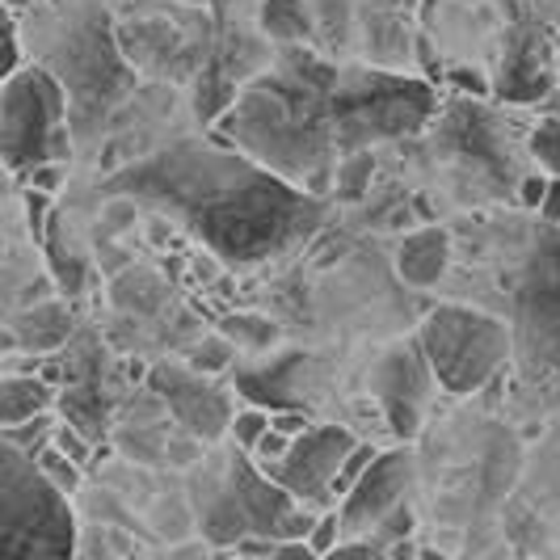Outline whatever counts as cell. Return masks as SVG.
I'll list each match as a JSON object with an SVG mask.
<instances>
[{
    "label": "cell",
    "instance_id": "6da1fadb",
    "mask_svg": "<svg viewBox=\"0 0 560 560\" xmlns=\"http://www.w3.org/2000/svg\"><path fill=\"white\" fill-rule=\"evenodd\" d=\"M114 195L148 198L232 266L275 257L320 224L325 202L270 173L241 148L173 143L110 182Z\"/></svg>",
    "mask_w": 560,
    "mask_h": 560
},
{
    "label": "cell",
    "instance_id": "7a4b0ae2",
    "mask_svg": "<svg viewBox=\"0 0 560 560\" xmlns=\"http://www.w3.org/2000/svg\"><path fill=\"white\" fill-rule=\"evenodd\" d=\"M337 77L325 59H287L228 106L224 136L257 165L320 198L325 177L341 165Z\"/></svg>",
    "mask_w": 560,
    "mask_h": 560
},
{
    "label": "cell",
    "instance_id": "3957f363",
    "mask_svg": "<svg viewBox=\"0 0 560 560\" xmlns=\"http://www.w3.org/2000/svg\"><path fill=\"white\" fill-rule=\"evenodd\" d=\"M514 371L532 409H560V224H544L514 287Z\"/></svg>",
    "mask_w": 560,
    "mask_h": 560
},
{
    "label": "cell",
    "instance_id": "277c9868",
    "mask_svg": "<svg viewBox=\"0 0 560 560\" xmlns=\"http://www.w3.org/2000/svg\"><path fill=\"white\" fill-rule=\"evenodd\" d=\"M0 514L4 552L0 560H72L77 514L68 493L43 477V468L18 447L0 451Z\"/></svg>",
    "mask_w": 560,
    "mask_h": 560
},
{
    "label": "cell",
    "instance_id": "5b68a950",
    "mask_svg": "<svg viewBox=\"0 0 560 560\" xmlns=\"http://www.w3.org/2000/svg\"><path fill=\"white\" fill-rule=\"evenodd\" d=\"M0 156L13 177L72 156L68 140V84L51 68L26 63L0 81Z\"/></svg>",
    "mask_w": 560,
    "mask_h": 560
},
{
    "label": "cell",
    "instance_id": "8992f818",
    "mask_svg": "<svg viewBox=\"0 0 560 560\" xmlns=\"http://www.w3.org/2000/svg\"><path fill=\"white\" fill-rule=\"evenodd\" d=\"M418 346L430 359L439 388L451 396L480 393L514 363V329L464 304H439L430 312L418 329Z\"/></svg>",
    "mask_w": 560,
    "mask_h": 560
},
{
    "label": "cell",
    "instance_id": "52a82bcc",
    "mask_svg": "<svg viewBox=\"0 0 560 560\" xmlns=\"http://www.w3.org/2000/svg\"><path fill=\"white\" fill-rule=\"evenodd\" d=\"M359 447V439L346 425H312L308 434H300L287 459L266 468V477L279 489H287L295 502L304 505H329L334 502V485L341 464L350 459V451Z\"/></svg>",
    "mask_w": 560,
    "mask_h": 560
},
{
    "label": "cell",
    "instance_id": "ba28073f",
    "mask_svg": "<svg viewBox=\"0 0 560 560\" xmlns=\"http://www.w3.org/2000/svg\"><path fill=\"white\" fill-rule=\"evenodd\" d=\"M430 384H439V380H434L430 359H425V350H421L418 341H409V346L400 341V346H393L375 363L371 396L380 400V409L388 418V430L400 443L418 434L421 418H425V400H430Z\"/></svg>",
    "mask_w": 560,
    "mask_h": 560
},
{
    "label": "cell",
    "instance_id": "9c48e42d",
    "mask_svg": "<svg viewBox=\"0 0 560 560\" xmlns=\"http://www.w3.org/2000/svg\"><path fill=\"white\" fill-rule=\"evenodd\" d=\"M148 388L165 400L177 425L190 430V439H220V434H228L232 418H236L224 388H215L190 363H156L148 371Z\"/></svg>",
    "mask_w": 560,
    "mask_h": 560
},
{
    "label": "cell",
    "instance_id": "30bf717a",
    "mask_svg": "<svg viewBox=\"0 0 560 560\" xmlns=\"http://www.w3.org/2000/svg\"><path fill=\"white\" fill-rule=\"evenodd\" d=\"M409 485H413V455L405 447L380 451L366 477L354 485V493L341 502L346 535H375V527L405 505Z\"/></svg>",
    "mask_w": 560,
    "mask_h": 560
},
{
    "label": "cell",
    "instance_id": "8fae6325",
    "mask_svg": "<svg viewBox=\"0 0 560 560\" xmlns=\"http://www.w3.org/2000/svg\"><path fill=\"white\" fill-rule=\"evenodd\" d=\"M451 266V232L447 228H418L396 245V275L409 287H434Z\"/></svg>",
    "mask_w": 560,
    "mask_h": 560
},
{
    "label": "cell",
    "instance_id": "7c38bea8",
    "mask_svg": "<svg viewBox=\"0 0 560 560\" xmlns=\"http://www.w3.org/2000/svg\"><path fill=\"white\" fill-rule=\"evenodd\" d=\"M72 334V316L63 304L56 300H43V304H30L18 320H13V341H9V354L13 350H26L30 359L34 354H51L59 350Z\"/></svg>",
    "mask_w": 560,
    "mask_h": 560
},
{
    "label": "cell",
    "instance_id": "4fadbf2b",
    "mask_svg": "<svg viewBox=\"0 0 560 560\" xmlns=\"http://www.w3.org/2000/svg\"><path fill=\"white\" fill-rule=\"evenodd\" d=\"M56 384L43 375H4L0 380V421L22 425L56 409Z\"/></svg>",
    "mask_w": 560,
    "mask_h": 560
},
{
    "label": "cell",
    "instance_id": "5bb4252c",
    "mask_svg": "<svg viewBox=\"0 0 560 560\" xmlns=\"http://www.w3.org/2000/svg\"><path fill=\"white\" fill-rule=\"evenodd\" d=\"M261 30L279 43H300L312 34V13L304 0H266L261 4Z\"/></svg>",
    "mask_w": 560,
    "mask_h": 560
},
{
    "label": "cell",
    "instance_id": "9a60e30c",
    "mask_svg": "<svg viewBox=\"0 0 560 560\" xmlns=\"http://www.w3.org/2000/svg\"><path fill=\"white\" fill-rule=\"evenodd\" d=\"M56 413H43V418L34 421H22V425H4V447H18L22 455H43V451L51 447V439H56Z\"/></svg>",
    "mask_w": 560,
    "mask_h": 560
},
{
    "label": "cell",
    "instance_id": "2e32d148",
    "mask_svg": "<svg viewBox=\"0 0 560 560\" xmlns=\"http://www.w3.org/2000/svg\"><path fill=\"white\" fill-rule=\"evenodd\" d=\"M371 173H375V156H371V148H366V152H354V156H346L334 173V195L341 198V202L363 198L366 186H371Z\"/></svg>",
    "mask_w": 560,
    "mask_h": 560
},
{
    "label": "cell",
    "instance_id": "e0dca14e",
    "mask_svg": "<svg viewBox=\"0 0 560 560\" xmlns=\"http://www.w3.org/2000/svg\"><path fill=\"white\" fill-rule=\"evenodd\" d=\"M275 425V413L270 409H257V405H249V409H236V418H232V425H228V439L236 443V451H245V455H253L257 451V443L266 439V430Z\"/></svg>",
    "mask_w": 560,
    "mask_h": 560
},
{
    "label": "cell",
    "instance_id": "ac0fdd59",
    "mask_svg": "<svg viewBox=\"0 0 560 560\" xmlns=\"http://www.w3.org/2000/svg\"><path fill=\"white\" fill-rule=\"evenodd\" d=\"M532 152L539 161V173L560 177V114L539 118V127L532 131Z\"/></svg>",
    "mask_w": 560,
    "mask_h": 560
},
{
    "label": "cell",
    "instance_id": "d6986e66",
    "mask_svg": "<svg viewBox=\"0 0 560 560\" xmlns=\"http://www.w3.org/2000/svg\"><path fill=\"white\" fill-rule=\"evenodd\" d=\"M34 464H38V468H43V477L51 480L56 489H63L68 498H72V493L81 489V464H72V459L63 455V451L47 447L43 455H34Z\"/></svg>",
    "mask_w": 560,
    "mask_h": 560
},
{
    "label": "cell",
    "instance_id": "ffe728a7",
    "mask_svg": "<svg viewBox=\"0 0 560 560\" xmlns=\"http://www.w3.org/2000/svg\"><path fill=\"white\" fill-rule=\"evenodd\" d=\"M224 334L228 341H241L249 350H266V346H275L279 329L270 320H261V316H232V320H224Z\"/></svg>",
    "mask_w": 560,
    "mask_h": 560
},
{
    "label": "cell",
    "instance_id": "44dd1931",
    "mask_svg": "<svg viewBox=\"0 0 560 560\" xmlns=\"http://www.w3.org/2000/svg\"><path fill=\"white\" fill-rule=\"evenodd\" d=\"M375 455L380 451L371 447V443H359V447L350 451V459L341 464V472H337V485H334V502H346L350 493H354V485L366 477V468L375 464Z\"/></svg>",
    "mask_w": 560,
    "mask_h": 560
},
{
    "label": "cell",
    "instance_id": "7402d4cb",
    "mask_svg": "<svg viewBox=\"0 0 560 560\" xmlns=\"http://www.w3.org/2000/svg\"><path fill=\"white\" fill-rule=\"evenodd\" d=\"M190 366L198 375H220L224 366H232V341L228 337H207L202 346L190 350Z\"/></svg>",
    "mask_w": 560,
    "mask_h": 560
},
{
    "label": "cell",
    "instance_id": "603a6c76",
    "mask_svg": "<svg viewBox=\"0 0 560 560\" xmlns=\"http://www.w3.org/2000/svg\"><path fill=\"white\" fill-rule=\"evenodd\" d=\"M341 539H346V523H341V510H329V514H320L316 532L308 535L312 552H320V557H334L337 548H341Z\"/></svg>",
    "mask_w": 560,
    "mask_h": 560
},
{
    "label": "cell",
    "instance_id": "cb8c5ba5",
    "mask_svg": "<svg viewBox=\"0 0 560 560\" xmlns=\"http://www.w3.org/2000/svg\"><path fill=\"white\" fill-rule=\"evenodd\" d=\"M51 198H56V195L26 190V224H30V236H34L38 245L51 236Z\"/></svg>",
    "mask_w": 560,
    "mask_h": 560
},
{
    "label": "cell",
    "instance_id": "d4e9b609",
    "mask_svg": "<svg viewBox=\"0 0 560 560\" xmlns=\"http://www.w3.org/2000/svg\"><path fill=\"white\" fill-rule=\"evenodd\" d=\"M51 447L63 451L72 464H89V434H84L81 425H72V421H59L56 425V439H51Z\"/></svg>",
    "mask_w": 560,
    "mask_h": 560
},
{
    "label": "cell",
    "instance_id": "484cf974",
    "mask_svg": "<svg viewBox=\"0 0 560 560\" xmlns=\"http://www.w3.org/2000/svg\"><path fill=\"white\" fill-rule=\"evenodd\" d=\"M18 18L13 13H4V68H0V77H13V72H22L26 68V51H22V34H18Z\"/></svg>",
    "mask_w": 560,
    "mask_h": 560
},
{
    "label": "cell",
    "instance_id": "4316f807",
    "mask_svg": "<svg viewBox=\"0 0 560 560\" xmlns=\"http://www.w3.org/2000/svg\"><path fill=\"white\" fill-rule=\"evenodd\" d=\"M409 527H413V514H409V505H400L396 514H388V518H384V523L375 527V535H380L384 544H405Z\"/></svg>",
    "mask_w": 560,
    "mask_h": 560
},
{
    "label": "cell",
    "instance_id": "83f0119b",
    "mask_svg": "<svg viewBox=\"0 0 560 560\" xmlns=\"http://www.w3.org/2000/svg\"><path fill=\"white\" fill-rule=\"evenodd\" d=\"M275 548H279V539H270V535H245L232 552H236V560H270Z\"/></svg>",
    "mask_w": 560,
    "mask_h": 560
},
{
    "label": "cell",
    "instance_id": "f1b7e54d",
    "mask_svg": "<svg viewBox=\"0 0 560 560\" xmlns=\"http://www.w3.org/2000/svg\"><path fill=\"white\" fill-rule=\"evenodd\" d=\"M312 425V413L308 409H287V413H275V430H282V434H291V439H300V434H308Z\"/></svg>",
    "mask_w": 560,
    "mask_h": 560
},
{
    "label": "cell",
    "instance_id": "f546056e",
    "mask_svg": "<svg viewBox=\"0 0 560 560\" xmlns=\"http://www.w3.org/2000/svg\"><path fill=\"white\" fill-rule=\"evenodd\" d=\"M548 173H532V177H523V186H518V198H523V207H544V198H548Z\"/></svg>",
    "mask_w": 560,
    "mask_h": 560
},
{
    "label": "cell",
    "instance_id": "4dcf8cb0",
    "mask_svg": "<svg viewBox=\"0 0 560 560\" xmlns=\"http://www.w3.org/2000/svg\"><path fill=\"white\" fill-rule=\"evenodd\" d=\"M270 560H325V557H320V552H312L308 539H287V544L275 548V557Z\"/></svg>",
    "mask_w": 560,
    "mask_h": 560
},
{
    "label": "cell",
    "instance_id": "1f68e13d",
    "mask_svg": "<svg viewBox=\"0 0 560 560\" xmlns=\"http://www.w3.org/2000/svg\"><path fill=\"white\" fill-rule=\"evenodd\" d=\"M59 177H63V165H43L30 173V190H43V195H56Z\"/></svg>",
    "mask_w": 560,
    "mask_h": 560
},
{
    "label": "cell",
    "instance_id": "d6a6232c",
    "mask_svg": "<svg viewBox=\"0 0 560 560\" xmlns=\"http://www.w3.org/2000/svg\"><path fill=\"white\" fill-rule=\"evenodd\" d=\"M539 220H544V224H560V177L548 182V198H544V207H539Z\"/></svg>",
    "mask_w": 560,
    "mask_h": 560
},
{
    "label": "cell",
    "instance_id": "836d02e7",
    "mask_svg": "<svg viewBox=\"0 0 560 560\" xmlns=\"http://www.w3.org/2000/svg\"><path fill=\"white\" fill-rule=\"evenodd\" d=\"M325 560H384L380 552H371V544H341L334 557Z\"/></svg>",
    "mask_w": 560,
    "mask_h": 560
},
{
    "label": "cell",
    "instance_id": "e575fe53",
    "mask_svg": "<svg viewBox=\"0 0 560 560\" xmlns=\"http://www.w3.org/2000/svg\"><path fill=\"white\" fill-rule=\"evenodd\" d=\"M451 81L459 84V89H468V93H477V97H485V93H489V84L480 81L477 72H464V68H455V72H451Z\"/></svg>",
    "mask_w": 560,
    "mask_h": 560
},
{
    "label": "cell",
    "instance_id": "d590c367",
    "mask_svg": "<svg viewBox=\"0 0 560 560\" xmlns=\"http://www.w3.org/2000/svg\"><path fill=\"white\" fill-rule=\"evenodd\" d=\"M30 4H34V0H4V13H13V18H18V13L30 9Z\"/></svg>",
    "mask_w": 560,
    "mask_h": 560
}]
</instances>
